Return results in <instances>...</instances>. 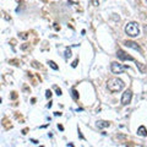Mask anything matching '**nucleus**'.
Masks as SVG:
<instances>
[{
    "instance_id": "obj_1",
    "label": "nucleus",
    "mask_w": 147,
    "mask_h": 147,
    "mask_svg": "<svg viewBox=\"0 0 147 147\" xmlns=\"http://www.w3.org/2000/svg\"><path fill=\"white\" fill-rule=\"evenodd\" d=\"M107 87L110 92H118L124 88V82L119 79H110L107 84Z\"/></svg>"
},
{
    "instance_id": "obj_2",
    "label": "nucleus",
    "mask_w": 147,
    "mask_h": 147,
    "mask_svg": "<svg viewBox=\"0 0 147 147\" xmlns=\"http://www.w3.org/2000/svg\"><path fill=\"white\" fill-rule=\"evenodd\" d=\"M125 32H126V34H129L130 37L139 36V33H140L139 25H137L136 22H130V24H127L125 26Z\"/></svg>"
},
{
    "instance_id": "obj_3",
    "label": "nucleus",
    "mask_w": 147,
    "mask_h": 147,
    "mask_svg": "<svg viewBox=\"0 0 147 147\" xmlns=\"http://www.w3.org/2000/svg\"><path fill=\"white\" fill-rule=\"evenodd\" d=\"M126 69H127L126 66H123L118 63H112V72L113 74H123Z\"/></svg>"
},
{
    "instance_id": "obj_4",
    "label": "nucleus",
    "mask_w": 147,
    "mask_h": 147,
    "mask_svg": "<svg viewBox=\"0 0 147 147\" xmlns=\"http://www.w3.org/2000/svg\"><path fill=\"white\" fill-rule=\"evenodd\" d=\"M131 97H132L131 91H130V90H126V91L123 93V97H121V103H123L124 105L129 104V103H130V100H131Z\"/></svg>"
},
{
    "instance_id": "obj_5",
    "label": "nucleus",
    "mask_w": 147,
    "mask_h": 147,
    "mask_svg": "<svg viewBox=\"0 0 147 147\" xmlns=\"http://www.w3.org/2000/svg\"><path fill=\"white\" fill-rule=\"evenodd\" d=\"M117 55H118V58L120 59V60H134V58L130 57V55H127L125 52H123L121 49H119V50H118Z\"/></svg>"
},
{
    "instance_id": "obj_6",
    "label": "nucleus",
    "mask_w": 147,
    "mask_h": 147,
    "mask_svg": "<svg viewBox=\"0 0 147 147\" xmlns=\"http://www.w3.org/2000/svg\"><path fill=\"white\" fill-rule=\"evenodd\" d=\"M125 45H126V47H130V48H132V49H135V50H139L140 53H142V50L140 49V47H139V45H137L136 43H134V42H126Z\"/></svg>"
},
{
    "instance_id": "obj_7",
    "label": "nucleus",
    "mask_w": 147,
    "mask_h": 147,
    "mask_svg": "<svg viewBox=\"0 0 147 147\" xmlns=\"http://www.w3.org/2000/svg\"><path fill=\"white\" fill-rule=\"evenodd\" d=\"M137 134H139L140 136H147V130L145 126H140L139 129H137Z\"/></svg>"
},
{
    "instance_id": "obj_8",
    "label": "nucleus",
    "mask_w": 147,
    "mask_h": 147,
    "mask_svg": "<svg viewBox=\"0 0 147 147\" xmlns=\"http://www.w3.org/2000/svg\"><path fill=\"white\" fill-rule=\"evenodd\" d=\"M107 126H109V123L103 121V120L97 121V127H99V129H104V127H107Z\"/></svg>"
},
{
    "instance_id": "obj_9",
    "label": "nucleus",
    "mask_w": 147,
    "mask_h": 147,
    "mask_svg": "<svg viewBox=\"0 0 147 147\" xmlns=\"http://www.w3.org/2000/svg\"><path fill=\"white\" fill-rule=\"evenodd\" d=\"M136 66L139 67V70L141 71V74H145V72L147 71V67L144 65V64H141V63H137V64H136Z\"/></svg>"
},
{
    "instance_id": "obj_10",
    "label": "nucleus",
    "mask_w": 147,
    "mask_h": 147,
    "mask_svg": "<svg viewBox=\"0 0 147 147\" xmlns=\"http://www.w3.org/2000/svg\"><path fill=\"white\" fill-rule=\"evenodd\" d=\"M49 65H50V67H52V69H54V70H58V65H57V64H55L54 61L50 60V61H49Z\"/></svg>"
},
{
    "instance_id": "obj_11",
    "label": "nucleus",
    "mask_w": 147,
    "mask_h": 147,
    "mask_svg": "<svg viewBox=\"0 0 147 147\" xmlns=\"http://www.w3.org/2000/svg\"><path fill=\"white\" fill-rule=\"evenodd\" d=\"M71 57V50L70 49H66L65 50V58L67 59V58H70Z\"/></svg>"
},
{
    "instance_id": "obj_12",
    "label": "nucleus",
    "mask_w": 147,
    "mask_h": 147,
    "mask_svg": "<svg viewBox=\"0 0 147 147\" xmlns=\"http://www.w3.org/2000/svg\"><path fill=\"white\" fill-rule=\"evenodd\" d=\"M72 97H74V98H75V99H77V98H79V93H77V92H76L75 90H74V91H72Z\"/></svg>"
},
{
    "instance_id": "obj_13",
    "label": "nucleus",
    "mask_w": 147,
    "mask_h": 147,
    "mask_svg": "<svg viewBox=\"0 0 147 147\" xmlns=\"http://www.w3.org/2000/svg\"><path fill=\"white\" fill-rule=\"evenodd\" d=\"M45 97H47V98H50V97H52V92H50L49 90L47 91V93H45Z\"/></svg>"
},
{
    "instance_id": "obj_14",
    "label": "nucleus",
    "mask_w": 147,
    "mask_h": 147,
    "mask_svg": "<svg viewBox=\"0 0 147 147\" xmlns=\"http://www.w3.org/2000/svg\"><path fill=\"white\" fill-rule=\"evenodd\" d=\"M77 63H79L77 60H75V61H74V63H72V67H76V66H77Z\"/></svg>"
},
{
    "instance_id": "obj_15",
    "label": "nucleus",
    "mask_w": 147,
    "mask_h": 147,
    "mask_svg": "<svg viewBox=\"0 0 147 147\" xmlns=\"http://www.w3.org/2000/svg\"><path fill=\"white\" fill-rule=\"evenodd\" d=\"M57 94H58V96H61V90H60V88L57 90Z\"/></svg>"
},
{
    "instance_id": "obj_16",
    "label": "nucleus",
    "mask_w": 147,
    "mask_h": 147,
    "mask_svg": "<svg viewBox=\"0 0 147 147\" xmlns=\"http://www.w3.org/2000/svg\"><path fill=\"white\" fill-rule=\"evenodd\" d=\"M92 3H93V5H96V6L98 5V1H97V0H92Z\"/></svg>"
},
{
    "instance_id": "obj_17",
    "label": "nucleus",
    "mask_w": 147,
    "mask_h": 147,
    "mask_svg": "<svg viewBox=\"0 0 147 147\" xmlns=\"http://www.w3.org/2000/svg\"><path fill=\"white\" fill-rule=\"evenodd\" d=\"M17 97V94H16V92H12V98H16Z\"/></svg>"
},
{
    "instance_id": "obj_18",
    "label": "nucleus",
    "mask_w": 147,
    "mask_h": 147,
    "mask_svg": "<svg viewBox=\"0 0 147 147\" xmlns=\"http://www.w3.org/2000/svg\"><path fill=\"white\" fill-rule=\"evenodd\" d=\"M54 115H61V113H59V112H55V113H54Z\"/></svg>"
}]
</instances>
